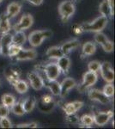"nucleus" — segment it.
Segmentation results:
<instances>
[{"mask_svg": "<svg viewBox=\"0 0 115 129\" xmlns=\"http://www.w3.org/2000/svg\"><path fill=\"white\" fill-rule=\"evenodd\" d=\"M28 79L29 84L35 90H41L45 85H44V79L42 77L36 72H28Z\"/></svg>", "mask_w": 115, "mask_h": 129, "instance_id": "6e6552de", "label": "nucleus"}, {"mask_svg": "<svg viewBox=\"0 0 115 129\" xmlns=\"http://www.w3.org/2000/svg\"><path fill=\"white\" fill-rule=\"evenodd\" d=\"M102 92L105 94L107 97H112L114 95V86L113 84H112V83H107V84H106L103 87Z\"/></svg>", "mask_w": 115, "mask_h": 129, "instance_id": "c756f323", "label": "nucleus"}, {"mask_svg": "<svg viewBox=\"0 0 115 129\" xmlns=\"http://www.w3.org/2000/svg\"><path fill=\"white\" fill-rule=\"evenodd\" d=\"M74 1H75V2H80L81 0H74Z\"/></svg>", "mask_w": 115, "mask_h": 129, "instance_id": "37998d69", "label": "nucleus"}, {"mask_svg": "<svg viewBox=\"0 0 115 129\" xmlns=\"http://www.w3.org/2000/svg\"><path fill=\"white\" fill-rule=\"evenodd\" d=\"M88 96L92 101H95L101 104H107L110 103V97H107L102 92V90L97 89H90L88 91Z\"/></svg>", "mask_w": 115, "mask_h": 129, "instance_id": "0eeeda50", "label": "nucleus"}, {"mask_svg": "<svg viewBox=\"0 0 115 129\" xmlns=\"http://www.w3.org/2000/svg\"><path fill=\"white\" fill-rule=\"evenodd\" d=\"M36 99L34 96H29L27 97L26 99L22 102V106H23V109L25 113H31V112L34 110L35 105H36Z\"/></svg>", "mask_w": 115, "mask_h": 129, "instance_id": "5701e85b", "label": "nucleus"}, {"mask_svg": "<svg viewBox=\"0 0 115 129\" xmlns=\"http://www.w3.org/2000/svg\"><path fill=\"white\" fill-rule=\"evenodd\" d=\"M107 3L110 8L111 17H112L114 16V0H107Z\"/></svg>", "mask_w": 115, "mask_h": 129, "instance_id": "a19ab883", "label": "nucleus"}, {"mask_svg": "<svg viewBox=\"0 0 115 129\" xmlns=\"http://www.w3.org/2000/svg\"><path fill=\"white\" fill-rule=\"evenodd\" d=\"M44 85L47 87L52 92V94L55 96L60 95V83L58 82L57 80H47L44 81Z\"/></svg>", "mask_w": 115, "mask_h": 129, "instance_id": "6ab92c4d", "label": "nucleus"}, {"mask_svg": "<svg viewBox=\"0 0 115 129\" xmlns=\"http://www.w3.org/2000/svg\"><path fill=\"white\" fill-rule=\"evenodd\" d=\"M65 120L69 123H72V124H75V123H77L79 122V117L76 115V113L74 114H66V117H65Z\"/></svg>", "mask_w": 115, "mask_h": 129, "instance_id": "e433bc0d", "label": "nucleus"}, {"mask_svg": "<svg viewBox=\"0 0 115 129\" xmlns=\"http://www.w3.org/2000/svg\"><path fill=\"white\" fill-rule=\"evenodd\" d=\"M10 108L4 104H0V118L1 117H6L10 114Z\"/></svg>", "mask_w": 115, "mask_h": 129, "instance_id": "4c0bfd02", "label": "nucleus"}, {"mask_svg": "<svg viewBox=\"0 0 115 129\" xmlns=\"http://www.w3.org/2000/svg\"><path fill=\"white\" fill-rule=\"evenodd\" d=\"M26 41L27 36L23 31H16V33L12 35V44L22 47Z\"/></svg>", "mask_w": 115, "mask_h": 129, "instance_id": "412c9836", "label": "nucleus"}, {"mask_svg": "<svg viewBox=\"0 0 115 129\" xmlns=\"http://www.w3.org/2000/svg\"><path fill=\"white\" fill-rule=\"evenodd\" d=\"M76 7L72 1L66 0L63 1L58 5V13L61 16V20L63 22H67L72 16L74 15Z\"/></svg>", "mask_w": 115, "mask_h": 129, "instance_id": "7ed1b4c3", "label": "nucleus"}, {"mask_svg": "<svg viewBox=\"0 0 115 129\" xmlns=\"http://www.w3.org/2000/svg\"><path fill=\"white\" fill-rule=\"evenodd\" d=\"M57 64L58 68L61 71V73L63 72L64 74H67L69 72V70L70 68V58L67 57V55H63L62 57L58 58L57 59Z\"/></svg>", "mask_w": 115, "mask_h": 129, "instance_id": "dca6fc26", "label": "nucleus"}, {"mask_svg": "<svg viewBox=\"0 0 115 129\" xmlns=\"http://www.w3.org/2000/svg\"><path fill=\"white\" fill-rule=\"evenodd\" d=\"M47 80H57L61 74V71L58 68L57 63H49L42 67V70Z\"/></svg>", "mask_w": 115, "mask_h": 129, "instance_id": "39448f33", "label": "nucleus"}, {"mask_svg": "<svg viewBox=\"0 0 115 129\" xmlns=\"http://www.w3.org/2000/svg\"><path fill=\"white\" fill-rule=\"evenodd\" d=\"M11 29V25L10 22V18L6 13H2L0 15V35L9 33Z\"/></svg>", "mask_w": 115, "mask_h": 129, "instance_id": "a211bd4d", "label": "nucleus"}, {"mask_svg": "<svg viewBox=\"0 0 115 129\" xmlns=\"http://www.w3.org/2000/svg\"><path fill=\"white\" fill-rule=\"evenodd\" d=\"M52 35H53V32L49 29L33 31L28 35V42L33 47H37L41 45L44 40L50 38Z\"/></svg>", "mask_w": 115, "mask_h": 129, "instance_id": "f03ea898", "label": "nucleus"}, {"mask_svg": "<svg viewBox=\"0 0 115 129\" xmlns=\"http://www.w3.org/2000/svg\"><path fill=\"white\" fill-rule=\"evenodd\" d=\"M46 55L47 57H48L49 59H58V58L62 57L64 55L62 52V49L60 47H58V46H55V47H49L47 49V53H46Z\"/></svg>", "mask_w": 115, "mask_h": 129, "instance_id": "aec40b11", "label": "nucleus"}, {"mask_svg": "<svg viewBox=\"0 0 115 129\" xmlns=\"http://www.w3.org/2000/svg\"><path fill=\"white\" fill-rule=\"evenodd\" d=\"M2 1H3V0H0V3H1V2H2Z\"/></svg>", "mask_w": 115, "mask_h": 129, "instance_id": "c03bdc74", "label": "nucleus"}, {"mask_svg": "<svg viewBox=\"0 0 115 129\" xmlns=\"http://www.w3.org/2000/svg\"><path fill=\"white\" fill-rule=\"evenodd\" d=\"M5 75H6V78L8 79V81H9L12 85H14L15 83L19 79L20 73L16 70H10L9 71V74L6 73Z\"/></svg>", "mask_w": 115, "mask_h": 129, "instance_id": "c85d7f7f", "label": "nucleus"}, {"mask_svg": "<svg viewBox=\"0 0 115 129\" xmlns=\"http://www.w3.org/2000/svg\"><path fill=\"white\" fill-rule=\"evenodd\" d=\"M0 84H1V81H0Z\"/></svg>", "mask_w": 115, "mask_h": 129, "instance_id": "a18cd8bd", "label": "nucleus"}, {"mask_svg": "<svg viewBox=\"0 0 115 129\" xmlns=\"http://www.w3.org/2000/svg\"><path fill=\"white\" fill-rule=\"evenodd\" d=\"M99 11L101 14V16H104L106 17L107 16H111L110 14V8L108 5L107 0H103L101 3V5L99 6Z\"/></svg>", "mask_w": 115, "mask_h": 129, "instance_id": "cd10ccee", "label": "nucleus"}, {"mask_svg": "<svg viewBox=\"0 0 115 129\" xmlns=\"http://www.w3.org/2000/svg\"><path fill=\"white\" fill-rule=\"evenodd\" d=\"M101 62L97 61V60L90 61L88 64V70L90 71V72H98L100 71V68H101Z\"/></svg>", "mask_w": 115, "mask_h": 129, "instance_id": "2f4dec72", "label": "nucleus"}, {"mask_svg": "<svg viewBox=\"0 0 115 129\" xmlns=\"http://www.w3.org/2000/svg\"><path fill=\"white\" fill-rule=\"evenodd\" d=\"M25 1L28 2V3L32 4L33 5L35 6H39L43 3V0H25Z\"/></svg>", "mask_w": 115, "mask_h": 129, "instance_id": "79ce46f5", "label": "nucleus"}, {"mask_svg": "<svg viewBox=\"0 0 115 129\" xmlns=\"http://www.w3.org/2000/svg\"><path fill=\"white\" fill-rule=\"evenodd\" d=\"M84 103L80 101H75L71 103H68L66 104L63 106V109H64L65 114H70L76 113L79 109H81L83 107Z\"/></svg>", "mask_w": 115, "mask_h": 129, "instance_id": "4468645a", "label": "nucleus"}, {"mask_svg": "<svg viewBox=\"0 0 115 129\" xmlns=\"http://www.w3.org/2000/svg\"><path fill=\"white\" fill-rule=\"evenodd\" d=\"M21 48H22V47H20V46L11 44L10 46L9 50H8V57H15L19 53Z\"/></svg>", "mask_w": 115, "mask_h": 129, "instance_id": "473e14b6", "label": "nucleus"}, {"mask_svg": "<svg viewBox=\"0 0 115 129\" xmlns=\"http://www.w3.org/2000/svg\"><path fill=\"white\" fill-rule=\"evenodd\" d=\"M41 102H42L44 107H48L53 103V97L51 95H45L41 98Z\"/></svg>", "mask_w": 115, "mask_h": 129, "instance_id": "f704fd0d", "label": "nucleus"}, {"mask_svg": "<svg viewBox=\"0 0 115 129\" xmlns=\"http://www.w3.org/2000/svg\"><path fill=\"white\" fill-rule=\"evenodd\" d=\"M101 76L106 83H112L114 81V71L109 62H103L100 68Z\"/></svg>", "mask_w": 115, "mask_h": 129, "instance_id": "423d86ee", "label": "nucleus"}, {"mask_svg": "<svg viewBox=\"0 0 115 129\" xmlns=\"http://www.w3.org/2000/svg\"><path fill=\"white\" fill-rule=\"evenodd\" d=\"M94 39H95V41L96 43H98V44H100L101 46L108 40L107 36L101 32H96L95 34V37H94Z\"/></svg>", "mask_w": 115, "mask_h": 129, "instance_id": "7c9ffc66", "label": "nucleus"}, {"mask_svg": "<svg viewBox=\"0 0 115 129\" xmlns=\"http://www.w3.org/2000/svg\"><path fill=\"white\" fill-rule=\"evenodd\" d=\"M38 126V124L36 122H29V123H22L18 124L16 127L18 128H36Z\"/></svg>", "mask_w": 115, "mask_h": 129, "instance_id": "58836bf2", "label": "nucleus"}, {"mask_svg": "<svg viewBox=\"0 0 115 129\" xmlns=\"http://www.w3.org/2000/svg\"><path fill=\"white\" fill-rule=\"evenodd\" d=\"M101 47L106 53H111V52L113 51V43L108 39L105 43L101 45Z\"/></svg>", "mask_w": 115, "mask_h": 129, "instance_id": "c9c22d12", "label": "nucleus"}, {"mask_svg": "<svg viewBox=\"0 0 115 129\" xmlns=\"http://www.w3.org/2000/svg\"><path fill=\"white\" fill-rule=\"evenodd\" d=\"M79 120L81 122V127H91L94 124V116L92 114H83Z\"/></svg>", "mask_w": 115, "mask_h": 129, "instance_id": "393cba45", "label": "nucleus"}, {"mask_svg": "<svg viewBox=\"0 0 115 129\" xmlns=\"http://www.w3.org/2000/svg\"><path fill=\"white\" fill-rule=\"evenodd\" d=\"M11 112L17 116H22L25 114L23 106H22V102H16L10 108Z\"/></svg>", "mask_w": 115, "mask_h": 129, "instance_id": "a878e982", "label": "nucleus"}, {"mask_svg": "<svg viewBox=\"0 0 115 129\" xmlns=\"http://www.w3.org/2000/svg\"><path fill=\"white\" fill-rule=\"evenodd\" d=\"M12 44V35L10 33L2 35L0 39V53L4 56H8V50L10 46Z\"/></svg>", "mask_w": 115, "mask_h": 129, "instance_id": "ddd939ff", "label": "nucleus"}, {"mask_svg": "<svg viewBox=\"0 0 115 129\" xmlns=\"http://www.w3.org/2000/svg\"><path fill=\"white\" fill-rule=\"evenodd\" d=\"M108 22L107 17L104 16H101L99 17L95 18L90 22H84L81 24L83 28V32L84 31H90V32H101L102 30L106 27Z\"/></svg>", "mask_w": 115, "mask_h": 129, "instance_id": "f257e3e1", "label": "nucleus"}, {"mask_svg": "<svg viewBox=\"0 0 115 129\" xmlns=\"http://www.w3.org/2000/svg\"><path fill=\"white\" fill-rule=\"evenodd\" d=\"M1 101H2V104L10 108L16 103V98L11 94H4L1 97Z\"/></svg>", "mask_w": 115, "mask_h": 129, "instance_id": "bb28decb", "label": "nucleus"}, {"mask_svg": "<svg viewBox=\"0 0 115 129\" xmlns=\"http://www.w3.org/2000/svg\"><path fill=\"white\" fill-rule=\"evenodd\" d=\"M98 80V75L97 72H90V71H88L83 74V82L80 85H78L77 89L80 92H84L87 89L90 88L93 85L96 84Z\"/></svg>", "mask_w": 115, "mask_h": 129, "instance_id": "20e7f679", "label": "nucleus"}, {"mask_svg": "<svg viewBox=\"0 0 115 129\" xmlns=\"http://www.w3.org/2000/svg\"><path fill=\"white\" fill-rule=\"evenodd\" d=\"M72 31H73V32H74L76 35H80V34H82V33L83 32V28H82L81 24H80V25H78V24L74 25V26L72 27Z\"/></svg>", "mask_w": 115, "mask_h": 129, "instance_id": "ea45409f", "label": "nucleus"}, {"mask_svg": "<svg viewBox=\"0 0 115 129\" xmlns=\"http://www.w3.org/2000/svg\"><path fill=\"white\" fill-rule=\"evenodd\" d=\"M94 123L99 126H105L108 121L113 117V112L106 111V112H98L94 114Z\"/></svg>", "mask_w": 115, "mask_h": 129, "instance_id": "9d476101", "label": "nucleus"}, {"mask_svg": "<svg viewBox=\"0 0 115 129\" xmlns=\"http://www.w3.org/2000/svg\"><path fill=\"white\" fill-rule=\"evenodd\" d=\"M76 85V80L73 78H65L64 80L60 83V95L59 96H61L62 98H64V97L67 96V95L69 94L70 90L71 89L74 88Z\"/></svg>", "mask_w": 115, "mask_h": 129, "instance_id": "9b49d317", "label": "nucleus"}, {"mask_svg": "<svg viewBox=\"0 0 115 129\" xmlns=\"http://www.w3.org/2000/svg\"><path fill=\"white\" fill-rule=\"evenodd\" d=\"M21 10H22V4L19 2H12L8 5L6 15L10 19V18H13L16 16H17L20 13Z\"/></svg>", "mask_w": 115, "mask_h": 129, "instance_id": "f3484780", "label": "nucleus"}, {"mask_svg": "<svg viewBox=\"0 0 115 129\" xmlns=\"http://www.w3.org/2000/svg\"><path fill=\"white\" fill-rule=\"evenodd\" d=\"M79 46H80V41H79V40H77V39H72V40H70L66 41V42H64L60 47H61L64 55H67L71 51H73V50L76 49Z\"/></svg>", "mask_w": 115, "mask_h": 129, "instance_id": "2eb2a0df", "label": "nucleus"}, {"mask_svg": "<svg viewBox=\"0 0 115 129\" xmlns=\"http://www.w3.org/2000/svg\"><path fill=\"white\" fill-rule=\"evenodd\" d=\"M13 86L15 87L16 90L20 94H24L28 90V84L24 80L18 79L16 83L14 84Z\"/></svg>", "mask_w": 115, "mask_h": 129, "instance_id": "b1692460", "label": "nucleus"}, {"mask_svg": "<svg viewBox=\"0 0 115 129\" xmlns=\"http://www.w3.org/2000/svg\"><path fill=\"white\" fill-rule=\"evenodd\" d=\"M16 59L17 61H26V60H32L37 57V52L34 49H23L22 47L19 53L16 56Z\"/></svg>", "mask_w": 115, "mask_h": 129, "instance_id": "f8f14e48", "label": "nucleus"}, {"mask_svg": "<svg viewBox=\"0 0 115 129\" xmlns=\"http://www.w3.org/2000/svg\"><path fill=\"white\" fill-rule=\"evenodd\" d=\"M34 23V17L31 14H24L19 22L14 26L15 31H24L30 28Z\"/></svg>", "mask_w": 115, "mask_h": 129, "instance_id": "1a4fd4ad", "label": "nucleus"}, {"mask_svg": "<svg viewBox=\"0 0 115 129\" xmlns=\"http://www.w3.org/2000/svg\"><path fill=\"white\" fill-rule=\"evenodd\" d=\"M0 126H1L2 128H11L12 127V123L9 118H8V116L0 118Z\"/></svg>", "mask_w": 115, "mask_h": 129, "instance_id": "72a5a7b5", "label": "nucleus"}, {"mask_svg": "<svg viewBox=\"0 0 115 129\" xmlns=\"http://www.w3.org/2000/svg\"><path fill=\"white\" fill-rule=\"evenodd\" d=\"M0 54H1V53H0Z\"/></svg>", "mask_w": 115, "mask_h": 129, "instance_id": "49530a36", "label": "nucleus"}, {"mask_svg": "<svg viewBox=\"0 0 115 129\" xmlns=\"http://www.w3.org/2000/svg\"><path fill=\"white\" fill-rule=\"evenodd\" d=\"M96 52V45L93 41H88L84 43L82 47V53L84 56L93 55Z\"/></svg>", "mask_w": 115, "mask_h": 129, "instance_id": "4be33fe9", "label": "nucleus"}]
</instances>
